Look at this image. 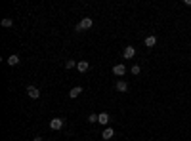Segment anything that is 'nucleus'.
Instances as JSON below:
<instances>
[{
  "label": "nucleus",
  "instance_id": "7ed1b4c3",
  "mask_svg": "<svg viewBox=\"0 0 191 141\" xmlns=\"http://www.w3.org/2000/svg\"><path fill=\"white\" fill-rule=\"evenodd\" d=\"M27 95L31 99H38L40 97V90H38L37 86H27Z\"/></svg>",
  "mask_w": 191,
  "mask_h": 141
},
{
  "label": "nucleus",
  "instance_id": "ddd939ff",
  "mask_svg": "<svg viewBox=\"0 0 191 141\" xmlns=\"http://www.w3.org/2000/svg\"><path fill=\"white\" fill-rule=\"evenodd\" d=\"M76 65H79V63H76V61H73V59H71V61H65V69H75Z\"/></svg>",
  "mask_w": 191,
  "mask_h": 141
},
{
  "label": "nucleus",
  "instance_id": "20e7f679",
  "mask_svg": "<svg viewBox=\"0 0 191 141\" xmlns=\"http://www.w3.org/2000/svg\"><path fill=\"white\" fill-rule=\"evenodd\" d=\"M134 55H136V48L134 46H126L124 51H122V57L124 59H134Z\"/></svg>",
  "mask_w": 191,
  "mask_h": 141
},
{
  "label": "nucleus",
  "instance_id": "0eeeda50",
  "mask_svg": "<svg viewBox=\"0 0 191 141\" xmlns=\"http://www.w3.org/2000/svg\"><path fill=\"white\" fill-rule=\"evenodd\" d=\"M113 135H115V130H113V128H105V130H103V134H101V137L105 139V141H109Z\"/></svg>",
  "mask_w": 191,
  "mask_h": 141
},
{
  "label": "nucleus",
  "instance_id": "6e6552de",
  "mask_svg": "<svg viewBox=\"0 0 191 141\" xmlns=\"http://www.w3.org/2000/svg\"><path fill=\"white\" fill-rule=\"evenodd\" d=\"M80 93H82V88H80V86H75V88H71L69 97H71V99H75V97H79Z\"/></svg>",
  "mask_w": 191,
  "mask_h": 141
},
{
  "label": "nucleus",
  "instance_id": "f257e3e1",
  "mask_svg": "<svg viewBox=\"0 0 191 141\" xmlns=\"http://www.w3.org/2000/svg\"><path fill=\"white\" fill-rule=\"evenodd\" d=\"M92 25H94V21H92L90 17H84V19H82V21H80L79 25H76V27H75V31H76V33H82V31H88V29H92Z\"/></svg>",
  "mask_w": 191,
  "mask_h": 141
},
{
  "label": "nucleus",
  "instance_id": "1a4fd4ad",
  "mask_svg": "<svg viewBox=\"0 0 191 141\" xmlns=\"http://www.w3.org/2000/svg\"><path fill=\"white\" fill-rule=\"evenodd\" d=\"M76 69H79L80 72H86V71L90 69V63H88V61H79V65H76Z\"/></svg>",
  "mask_w": 191,
  "mask_h": 141
},
{
  "label": "nucleus",
  "instance_id": "dca6fc26",
  "mask_svg": "<svg viewBox=\"0 0 191 141\" xmlns=\"http://www.w3.org/2000/svg\"><path fill=\"white\" fill-rule=\"evenodd\" d=\"M33 141H42V137H40V135H37V137H33Z\"/></svg>",
  "mask_w": 191,
  "mask_h": 141
},
{
  "label": "nucleus",
  "instance_id": "9d476101",
  "mask_svg": "<svg viewBox=\"0 0 191 141\" xmlns=\"http://www.w3.org/2000/svg\"><path fill=\"white\" fill-rule=\"evenodd\" d=\"M8 65H10V67L19 65V55H15V54H13V55H10V57H8Z\"/></svg>",
  "mask_w": 191,
  "mask_h": 141
},
{
  "label": "nucleus",
  "instance_id": "423d86ee",
  "mask_svg": "<svg viewBox=\"0 0 191 141\" xmlns=\"http://www.w3.org/2000/svg\"><path fill=\"white\" fill-rule=\"evenodd\" d=\"M115 88H117V92H128V82L126 80H117Z\"/></svg>",
  "mask_w": 191,
  "mask_h": 141
},
{
  "label": "nucleus",
  "instance_id": "f8f14e48",
  "mask_svg": "<svg viewBox=\"0 0 191 141\" xmlns=\"http://www.w3.org/2000/svg\"><path fill=\"white\" fill-rule=\"evenodd\" d=\"M155 44H157V38H155L153 34H149L147 38H145V46H147V48H153Z\"/></svg>",
  "mask_w": 191,
  "mask_h": 141
},
{
  "label": "nucleus",
  "instance_id": "f03ea898",
  "mask_svg": "<svg viewBox=\"0 0 191 141\" xmlns=\"http://www.w3.org/2000/svg\"><path fill=\"white\" fill-rule=\"evenodd\" d=\"M63 126H65V120L63 118H52L50 120V128L52 130H61Z\"/></svg>",
  "mask_w": 191,
  "mask_h": 141
},
{
  "label": "nucleus",
  "instance_id": "39448f33",
  "mask_svg": "<svg viewBox=\"0 0 191 141\" xmlns=\"http://www.w3.org/2000/svg\"><path fill=\"white\" fill-rule=\"evenodd\" d=\"M124 72H126V67L122 65V63H118L113 67V75H117V76H124Z\"/></svg>",
  "mask_w": 191,
  "mask_h": 141
},
{
  "label": "nucleus",
  "instance_id": "4468645a",
  "mask_svg": "<svg viewBox=\"0 0 191 141\" xmlns=\"http://www.w3.org/2000/svg\"><path fill=\"white\" fill-rule=\"evenodd\" d=\"M130 71H132V75L136 76V75H140V72H142V67H140V65H132Z\"/></svg>",
  "mask_w": 191,
  "mask_h": 141
},
{
  "label": "nucleus",
  "instance_id": "9b49d317",
  "mask_svg": "<svg viewBox=\"0 0 191 141\" xmlns=\"http://www.w3.org/2000/svg\"><path fill=\"white\" fill-rule=\"evenodd\" d=\"M100 124H103V126H107L109 124V114L107 113H100V120H97Z\"/></svg>",
  "mask_w": 191,
  "mask_h": 141
},
{
  "label": "nucleus",
  "instance_id": "2eb2a0df",
  "mask_svg": "<svg viewBox=\"0 0 191 141\" xmlns=\"http://www.w3.org/2000/svg\"><path fill=\"white\" fill-rule=\"evenodd\" d=\"M12 25H13V19H10V17L2 19V27H12Z\"/></svg>",
  "mask_w": 191,
  "mask_h": 141
}]
</instances>
